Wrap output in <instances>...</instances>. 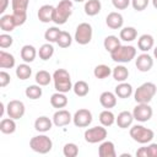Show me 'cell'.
Wrapping results in <instances>:
<instances>
[{
	"label": "cell",
	"mask_w": 157,
	"mask_h": 157,
	"mask_svg": "<svg viewBox=\"0 0 157 157\" xmlns=\"http://www.w3.org/2000/svg\"><path fill=\"white\" fill-rule=\"evenodd\" d=\"M99 103L105 109L114 108L117 105V94L113 92H109V91H104L99 96Z\"/></svg>",
	"instance_id": "cell-18"
},
{
	"label": "cell",
	"mask_w": 157,
	"mask_h": 157,
	"mask_svg": "<svg viewBox=\"0 0 157 157\" xmlns=\"http://www.w3.org/2000/svg\"><path fill=\"white\" fill-rule=\"evenodd\" d=\"M15 27H16V23H15L12 13L11 15H2L0 17V28H1V31L11 32V31L15 29Z\"/></svg>",
	"instance_id": "cell-26"
},
{
	"label": "cell",
	"mask_w": 157,
	"mask_h": 157,
	"mask_svg": "<svg viewBox=\"0 0 157 157\" xmlns=\"http://www.w3.org/2000/svg\"><path fill=\"white\" fill-rule=\"evenodd\" d=\"M13 66H15V56L11 53L0 50V67L1 69H11Z\"/></svg>",
	"instance_id": "cell-27"
},
{
	"label": "cell",
	"mask_w": 157,
	"mask_h": 157,
	"mask_svg": "<svg viewBox=\"0 0 157 157\" xmlns=\"http://www.w3.org/2000/svg\"><path fill=\"white\" fill-rule=\"evenodd\" d=\"M99 123L103 125V126H105V128H108V126H112L114 123H115V115H114V113L113 112H110L109 109H104V110H102L101 113H99Z\"/></svg>",
	"instance_id": "cell-30"
},
{
	"label": "cell",
	"mask_w": 157,
	"mask_h": 157,
	"mask_svg": "<svg viewBox=\"0 0 157 157\" xmlns=\"http://www.w3.org/2000/svg\"><path fill=\"white\" fill-rule=\"evenodd\" d=\"M98 155L99 157H115V146L112 141H102L98 147Z\"/></svg>",
	"instance_id": "cell-20"
},
{
	"label": "cell",
	"mask_w": 157,
	"mask_h": 157,
	"mask_svg": "<svg viewBox=\"0 0 157 157\" xmlns=\"http://www.w3.org/2000/svg\"><path fill=\"white\" fill-rule=\"evenodd\" d=\"M9 5V0H0V13H4Z\"/></svg>",
	"instance_id": "cell-48"
},
{
	"label": "cell",
	"mask_w": 157,
	"mask_h": 157,
	"mask_svg": "<svg viewBox=\"0 0 157 157\" xmlns=\"http://www.w3.org/2000/svg\"><path fill=\"white\" fill-rule=\"evenodd\" d=\"M54 54V47L52 45V43H45L43 45H40L39 50H38V55L42 60H49Z\"/></svg>",
	"instance_id": "cell-38"
},
{
	"label": "cell",
	"mask_w": 157,
	"mask_h": 157,
	"mask_svg": "<svg viewBox=\"0 0 157 157\" xmlns=\"http://www.w3.org/2000/svg\"><path fill=\"white\" fill-rule=\"evenodd\" d=\"M157 92V86L153 82H145L140 85L134 92L136 103H150Z\"/></svg>",
	"instance_id": "cell-2"
},
{
	"label": "cell",
	"mask_w": 157,
	"mask_h": 157,
	"mask_svg": "<svg viewBox=\"0 0 157 157\" xmlns=\"http://www.w3.org/2000/svg\"><path fill=\"white\" fill-rule=\"evenodd\" d=\"M60 29L58 27H49L45 32H44V39L48 43H56L59 34H60Z\"/></svg>",
	"instance_id": "cell-40"
},
{
	"label": "cell",
	"mask_w": 157,
	"mask_h": 157,
	"mask_svg": "<svg viewBox=\"0 0 157 157\" xmlns=\"http://www.w3.org/2000/svg\"><path fill=\"white\" fill-rule=\"evenodd\" d=\"M53 81H54V88L56 92H63L66 93L70 90H72V82H71V76L67 70L65 69H58L53 74Z\"/></svg>",
	"instance_id": "cell-1"
},
{
	"label": "cell",
	"mask_w": 157,
	"mask_h": 157,
	"mask_svg": "<svg viewBox=\"0 0 157 157\" xmlns=\"http://www.w3.org/2000/svg\"><path fill=\"white\" fill-rule=\"evenodd\" d=\"M92 36H93V29L92 26L88 22H82L76 27L75 31V36L74 39L81 44V45H86L92 40Z\"/></svg>",
	"instance_id": "cell-8"
},
{
	"label": "cell",
	"mask_w": 157,
	"mask_h": 157,
	"mask_svg": "<svg viewBox=\"0 0 157 157\" xmlns=\"http://www.w3.org/2000/svg\"><path fill=\"white\" fill-rule=\"evenodd\" d=\"M72 43V37L69 32L66 31H61L60 34H59V38L56 40V44L60 47V48H69Z\"/></svg>",
	"instance_id": "cell-39"
},
{
	"label": "cell",
	"mask_w": 157,
	"mask_h": 157,
	"mask_svg": "<svg viewBox=\"0 0 157 157\" xmlns=\"http://www.w3.org/2000/svg\"><path fill=\"white\" fill-rule=\"evenodd\" d=\"M11 81V76L10 74H7L6 71H0V87H6Z\"/></svg>",
	"instance_id": "cell-45"
},
{
	"label": "cell",
	"mask_w": 157,
	"mask_h": 157,
	"mask_svg": "<svg viewBox=\"0 0 157 157\" xmlns=\"http://www.w3.org/2000/svg\"><path fill=\"white\" fill-rule=\"evenodd\" d=\"M152 114H153V110L148 103H137L132 110L134 119L140 123L148 121L152 118Z\"/></svg>",
	"instance_id": "cell-10"
},
{
	"label": "cell",
	"mask_w": 157,
	"mask_h": 157,
	"mask_svg": "<svg viewBox=\"0 0 157 157\" xmlns=\"http://www.w3.org/2000/svg\"><path fill=\"white\" fill-rule=\"evenodd\" d=\"M0 105H1V110H0V115L2 117V115H4V112H5V105H4V103H1Z\"/></svg>",
	"instance_id": "cell-49"
},
{
	"label": "cell",
	"mask_w": 157,
	"mask_h": 157,
	"mask_svg": "<svg viewBox=\"0 0 157 157\" xmlns=\"http://www.w3.org/2000/svg\"><path fill=\"white\" fill-rule=\"evenodd\" d=\"M120 156H121V157H125V156H128V157H130V153H121Z\"/></svg>",
	"instance_id": "cell-52"
},
{
	"label": "cell",
	"mask_w": 157,
	"mask_h": 157,
	"mask_svg": "<svg viewBox=\"0 0 157 157\" xmlns=\"http://www.w3.org/2000/svg\"><path fill=\"white\" fill-rule=\"evenodd\" d=\"M53 123L55 126H65V125H69L71 121H72V115L69 110L66 109H58L54 115H53Z\"/></svg>",
	"instance_id": "cell-14"
},
{
	"label": "cell",
	"mask_w": 157,
	"mask_h": 157,
	"mask_svg": "<svg viewBox=\"0 0 157 157\" xmlns=\"http://www.w3.org/2000/svg\"><path fill=\"white\" fill-rule=\"evenodd\" d=\"M136 156H137V157H148L147 147H140V148L136 151Z\"/></svg>",
	"instance_id": "cell-47"
},
{
	"label": "cell",
	"mask_w": 157,
	"mask_h": 157,
	"mask_svg": "<svg viewBox=\"0 0 157 157\" xmlns=\"http://www.w3.org/2000/svg\"><path fill=\"white\" fill-rule=\"evenodd\" d=\"M134 121V115L131 112H128V110H123L118 114V117L115 118V123L120 128V129H128L131 126Z\"/></svg>",
	"instance_id": "cell-17"
},
{
	"label": "cell",
	"mask_w": 157,
	"mask_h": 157,
	"mask_svg": "<svg viewBox=\"0 0 157 157\" xmlns=\"http://www.w3.org/2000/svg\"><path fill=\"white\" fill-rule=\"evenodd\" d=\"M129 134H130V137L134 141H136L139 144H142V145L150 144L152 141V139L155 137L153 130H151V129H148L144 125H140V124H136V125L131 126Z\"/></svg>",
	"instance_id": "cell-5"
},
{
	"label": "cell",
	"mask_w": 157,
	"mask_h": 157,
	"mask_svg": "<svg viewBox=\"0 0 157 157\" xmlns=\"http://www.w3.org/2000/svg\"><path fill=\"white\" fill-rule=\"evenodd\" d=\"M25 112H26V107H25V103L22 101L12 99L6 105V113H7V115L10 118L15 119V120L21 119L25 115Z\"/></svg>",
	"instance_id": "cell-11"
},
{
	"label": "cell",
	"mask_w": 157,
	"mask_h": 157,
	"mask_svg": "<svg viewBox=\"0 0 157 157\" xmlns=\"http://www.w3.org/2000/svg\"><path fill=\"white\" fill-rule=\"evenodd\" d=\"M29 0H11L12 16L17 26H22L27 20V9Z\"/></svg>",
	"instance_id": "cell-7"
},
{
	"label": "cell",
	"mask_w": 157,
	"mask_h": 157,
	"mask_svg": "<svg viewBox=\"0 0 157 157\" xmlns=\"http://www.w3.org/2000/svg\"><path fill=\"white\" fill-rule=\"evenodd\" d=\"M146 147H147L148 157H157V144H150Z\"/></svg>",
	"instance_id": "cell-46"
},
{
	"label": "cell",
	"mask_w": 157,
	"mask_h": 157,
	"mask_svg": "<svg viewBox=\"0 0 157 157\" xmlns=\"http://www.w3.org/2000/svg\"><path fill=\"white\" fill-rule=\"evenodd\" d=\"M36 82L39 85V86H48L50 83V81L53 80V75H50L48 71L45 70H39L37 74H36V77H34Z\"/></svg>",
	"instance_id": "cell-37"
},
{
	"label": "cell",
	"mask_w": 157,
	"mask_h": 157,
	"mask_svg": "<svg viewBox=\"0 0 157 157\" xmlns=\"http://www.w3.org/2000/svg\"><path fill=\"white\" fill-rule=\"evenodd\" d=\"M135 65L139 71L147 72L153 66V59L148 53H142V54L137 55V58L135 59Z\"/></svg>",
	"instance_id": "cell-13"
},
{
	"label": "cell",
	"mask_w": 157,
	"mask_h": 157,
	"mask_svg": "<svg viewBox=\"0 0 157 157\" xmlns=\"http://www.w3.org/2000/svg\"><path fill=\"white\" fill-rule=\"evenodd\" d=\"M107 129L105 126L101 125V126H93V128H88L83 136H85V140L86 142L88 144H98V142H102L105 140L107 137Z\"/></svg>",
	"instance_id": "cell-9"
},
{
	"label": "cell",
	"mask_w": 157,
	"mask_h": 157,
	"mask_svg": "<svg viewBox=\"0 0 157 157\" xmlns=\"http://www.w3.org/2000/svg\"><path fill=\"white\" fill-rule=\"evenodd\" d=\"M67 102H69L67 101V97L63 92H55L50 97V104H52V107H54L56 109L65 108L67 105Z\"/></svg>",
	"instance_id": "cell-24"
},
{
	"label": "cell",
	"mask_w": 157,
	"mask_h": 157,
	"mask_svg": "<svg viewBox=\"0 0 157 157\" xmlns=\"http://www.w3.org/2000/svg\"><path fill=\"white\" fill-rule=\"evenodd\" d=\"M13 43V38L7 34V33H1L0 34V48L1 49H6L9 47H11Z\"/></svg>",
	"instance_id": "cell-42"
},
{
	"label": "cell",
	"mask_w": 157,
	"mask_h": 157,
	"mask_svg": "<svg viewBox=\"0 0 157 157\" xmlns=\"http://www.w3.org/2000/svg\"><path fill=\"white\" fill-rule=\"evenodd\" d=\"M112 4L117 10H125L131 4V0H112Z\"/></svg>",
	"instance_id": "cell-44"
},
{
	"label": "cell",
	"mask_w": 157,
	"mask_h": 157,
	"mask_svg": "<svg viewBox=\"0 0 157 157\" xmlns=\"http://www.w3.org/2000/svg\"><path fill=\"white\" fill-rule=\"evenodd\" d=\"M63 153L65 157H76L78 155V147L74 142H67L63 147Z\"/></svg>",
	"instance_id": "cell-41"
},
{
	"label": "cell",
	"mask_w": 157,
	"mask_h": 157,
	"mask_svg": "<svg viewBox=\"0 0 157 157\" xmlns=\"http://www.w3.org/2000/svg\"><path fill=\"white\" fill-rule=\"evenodd\" d=\"M93 75H94L96 78L103 80V78L108 77L109 75H112V69H110L108 65H105V64H99V65H97V66L94 67Z\"/></svg>",
	"instance_id": "cell-34"
},
{
	"label": "cell",
	"mask_w": 157,
	"mask_h": 157,
	"mask_svg": "<svg viewBox=\"0 0 157 157\" xmlns=\"http://www.w3.org/2000/svg\"><path fill=\"white\" fill-rule=\"evenodd\" d=\"M153 56H155V59H157V45L153 49Z\"/></svg>",
	"instance_id": "cell-50"
},
{
	"label": "cell",
	"mask_w": 157,
	"mask_h": 157,
	"mask_svg": "<svg viewBox=\"0 0 157 157\" xmlns=\"http://www.w3.org/2000/svg\"><path fill=\"white\" fill-rule=\"evenodd\" d=\"M0 131L2 134H13L16 131V123H15V119L12 118H4L1 121H0Z\"/></svg>",
	"instance_id": "cell-31"
},
{
	"label": "cell",
	"mask_w": 157,
	"mask_h": 157,
	"mask_svg": "<svg viewBox=\"0 0 157 157\" xmlns=\"http://www.w3.org/2000/svg\"><path fill=\"white\" fill-rule=\"evenodd\" d=\"M74 1H76V2H83L85 0H74Z\"/></svg>",
	"instance_id": "cell-53"
},
{
	"label": "cell",
	"mask_w": 157,
	"mask_h": 157,
	"mask_svg": "<svg viewBox=\"0 0 157 157\" xmlns=\"http://www.w3.org/2000/svg\"><path fill=\"white\" fill-rule=\"evenodd\" d=\"M54 11H55V7L52 6V5H43L39 7L38 10V20L43 23H49L53 21L54 18Z\"/></svg>",
	"instance_id": "cell-16"
},
{
	"label": "cell",
	"mask_w": 157,
	"mask_h": 157,
	"mask_svg": "<svg viewBox=\"0 0 157 157\" xmlns=\"http://www.w3.org/2000/svg\"><path fill=\"white\" fill-rule=\"evenodd\" d=\"M92 113L86 108H81L72 115V123L77 128H87L92 123Z\"/></svg>",
	"instance_id": "cell-12"
},
{
	"label": "cell",
	"mask_w": 157,
	"mask_h": 157,
	"mask_svg": "<svg viewBox=\"0 0 157 157\" xmlns=\"http://www.w3.org/2000/svg\"><path fill=\"white\" fill-rule=\"evenodd\" d=\"M20 55H21V59L25 61V63H32L36 56H37V50L33 45L31 44H26L21 48V52H20Z\"/></svg>",
	"instance_id": "cell-23"
},
{
	"label": "cell",
	"mask_w": 157,
	"mask_h": 157,
	"mask_svg": "<svg viewBox=\"0 0 157 157\" xmlns=\"http://www.w3.org/2000/svg\"><path fill=\"white\" fill-rule=\"evenodd\" d=\"M29 147L32 148V151H34L37 153L45 155V153L52 151L53 141H52V139L49 136H47V135H44L42 132V134L37 135V136H33L29 140Z\"/></svg>",
	"instance_id": "cell-6"
},
{
	"label": "cell",
	"mask_w": 157,
	"mask_h": 157,
	"mask_svg": "<svg viewBox=\"0 0 157 157\" xmlns=\"http://www.w3.org/2000/svg\"><path fill=\"white\" fill-rule=\"evenodd\" d=\"M112 76L115 81L118 82H124L126 81V78L129 77V70L124 66V65H117L113 70H112Z\"/></svg>",
	"instance_id": "cell-28"
},
{
	"label": "cell",
	"mask_w": 157,
	"mask_h": 157,
	"mask_svg": "<svg viewBox=\"0 0 157 157\" xmlns=\"http://www.w3.org/2000/svg\"><path fill=\"white\" fill-rule=\"evenodd\" d=\"M105 23L109 28L112 29H120L124 25V18H123V15L117 12V11H113V12H109L105 17Z\"/></svg>",
	"instance_id": "cell-15"
},
{
	"label": "cell",
	"mask_w": 157,
	"mask_h": 157,
	"mask_svg": "<svg viewBox=\"0 0 157 157\" xmlns=\"http://www.w3.org/2000/svg\"><path fill=\"white\" fill-rule=\"evenodd\" d=\"M134 90H132V86L128 82H119L114 90V93L117 94V97L119 98H129L131 94H132Z\"/></svg>",
	"instance_id": "cell-22"
},
{
	"label": "cell",
	"mask_w": 157,
	"mask_h": 157,
	"mask_svg": "<svg viewBox=\"0 0 157 157\" xmlns=\"http://www.w3.org/2000/svg\"><path fill=\"white\" fill-rule=\"evenodd\" d=\"M72 13V1L71 0H60L55 6L53 22L55 25H64Z\"/></svg>",
	"instance_id": "cell-4"
},
{
	"label": "cell",
	"mask_w": 157,
	"mask_h": 157,
	"mask_svg": "<svg viewBox=\"0 0 157 157\" xmlns=\"http://www.w3.org/2000/svg\"><path fill=\"white\" fill-rule=\"evenodd\" d=\"M137 37V31L135 27H124L120 29V33H119V38L120 40H124V42H132L135 40Z\"/></svg>",
	"instance_id": "cell-29"
},
{
	"label": "cell",
	"mask_w": 157,
	"mask_h": 157,
	"mask_svg": "<svg viewBox=\"0 0 157 157\" xmlns=\"http://www.w3.org/2000/svg\"><path fill=\"white\" fill-rule=\"evenodd\" d=\"M72 90H74V93H75L77 97H85V96H87L88 92H90V86H88V83H87L86 81L80 80V81H77V82L74 83Z\"/></svg>",
	"instance_id": "cell-32"
},
{
	"label": "cell",
	"mask_w": 157,
	"mask_h": 157,
	"mask_svg": "<svg viewBox=\"0 0 157 157\" xmlns=\"http://www.w3.org/2000/svg\"><path fill=\"white\" fill-rule=\"evenodd\" d=\"M152 5H153V7L157 10V0H152Z\"/></svg>",
	"instance_id": "cell-51"
},
{
	"label": "cell",
	"mask_w": 157,
	"mask_h": 157,
	"mask_svg": "<svg viewBox=\"0 0 157 157\" xmlns=\"http://www.w3.org/2000/svg\"><path fill=\"white\" fill-rule=\"evenodd\" d=\"M53 124L54 123H53V120L50 118H48L45 115H42V117H38L36 119V121H34V129L37 131L44 134V132H47V131H49L52 129Z\"/></svg>",
	"instance_id": "cell-21"
},
{
	"label": "cell",
	"mask_w": 157,
	"mask_h": 157,
	"mask_svg": "<svg viewBox=\"0 0 157 157\" xmlns=\"http://www.w3.org/2000/svg\"><path fill=\"white\" fill-rule=\"evenodd\" d=\"M150 0H131V6L136 11H144L148 6Z\"/></svg>",
	"instance_id": "cell-43"
},
{
	"label": "cell",
	"mask_w": 157,
	"mask_h": 157,
	"mask_svg": "<svg viewBox=\"0 0 157 157\" xmlns=\"http://www.w3.org/2000/svg\"><path fill=\"white\" fill-rule=\"evenodd\" d=\"M25 94L27 98L29 99H38L42 97L43 94V91H42V86H39L38 83L37 85H31L26 88L25 91Z\"/></svg>",
	"instance_id": "cell-36"
},
{
	"label": "cell",
	"mask_w": 157,
	"mask_h": 157,
	"mask_svg": "<svg viewBox=\"0 0 157 157\" xmlns=\"http://www.w3.org/2000/svg\"><path fill=\"white\" fill-rule=\"evenodd\" d=\"M32 75V67L27 64V63H23V64H20L17 67H16V76L20 78V80H27Z\"/></svg>",
	"instance_id": "cell-35"
},
{
	"label": "cell",
	"mask_w": 157,
	"mask_h": 157,
	"mask_svg": "<svg viewBox=\"0 0 157 157\" xmlns=\"http://www.w3.org/2000/svg\"><path fill=\"white\" fill-rule=\"evenodd\" d=\"M136 56V49L132 45H119L113 52H110V58L115 63L125 64L130 63Z\"/></svg>",
	"instance_id": "cell-3"
},
{
	"label": "cell",
	"mask_w": 157,
	"mask_h": 157,
	"mask_svg": "<svg viewBox=\"0 0 157 157\" xmlns=\"http://www.w3.org/2000/svg\"><path fill=\"white\" fill-rule=\"evenodd\" d=\"M85 13L87 16H96L101 12L102 4L99 0H87L85 2Z\"/></svg>",
	"instance_id": "cell-25"
},
{
	"label": "cell",
	"mask_w": 157,
	"mask_h": 157,
	"mask_svg": "<svg viewBox=\"0 0 157 157\" xmlns=\"http://www.w3.org/2000/svg\"><path fill=\"white\" fill-rule=\"evenodd\" d=\"M103 45H104V49L110 53V52H113L115 48H118L120 45V38H118L117 36H113V34L107 36L104 38V40H103Z\"/></svg>",
	"instance_id": "cell-33"
},
{
	"label": "cell",
	"mask_w": 157,
	"mask_h": 157,
	"mask_svg": "<svg viewBox=\"0 0 157 157\" xmlns=\"http://www.w3.org/2000/svg\"><path fill=\"white\" fill-rule=\"evenodd\" d=\"M153 44H155V39L151 34H142L137 39V48L142 52V53H147L148 50H151L153 48Z\"/></svg>",
	"instance_id": "cell-19"
}]
</instances>
